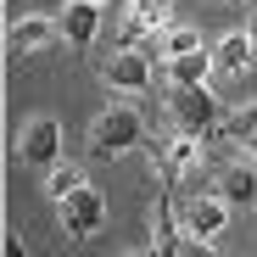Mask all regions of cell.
I'll return each mask as SVG.
<instances>
[{"mask_svg": "<svg viewBox=\"0 0 257 257\" xmlns=\"http://www.w3.org/2000/svg\"><path fill=\"white\" fill-rule=\"evenodd\" d=\"M140 140H146V117H140L135 106H106V112L90 123V151L106 157V162H117L123 151H135Z\"/></svg>", "mask_w": 257, "mask_h": 257, "instance_id": "cell-1", "label": "cell"}, {"mask_svg": "<svg viewBox=\"0 0 257 257\" xmlns=\"http://www.w3.org/2000/svg\"><path fill=\"white\" fill-rule=\"evenodd\" d=\"M168 112L185 135H207V128H218V95L207 90V84H174V95H168Z\"/></svg>", "mask_w": 257, "mask_h": 257, "instance_id": "cell-2", "label": "cell"}, {"mask_svg": "<svg viewBox=\"0 0 257 257\" xmlns=\"http://www.w3.org/2000/svg\"><path fill=\"white\" fill-rule=\"evenodd\" d=\"M56 207H62V229H67V235H78V240H84V235H95V229L106 224V201H101V190H95V185H78V190H73V196H62Z\"/></svg>", "mask_w": 257, "mask_h": 257, "instance_id": "cell-3", "label": "cell"}, {"mask_svg": "<svg viewBox=\"0 0 257 257\" xmlns=\"http://www.w3.org/2000/svg\"><path fill=\"white\" fill-rule=\"evenodd\" d=\"M23 162L28 168H39V174H51V168L62 162V123L56 117H34L28 128H23Z\"/></svg>", "mask_w": 257, "mask_h": 257, "instance_id": "cell-4", "label": "cell"}, {"mask_svg": "<svg viewBox=\"0 0 257 257\" xmlns=\"http://www.w3.org/2000/svg\"><path fill=\"white\" fill-rule=\"evenodd\" d=\"M179 224H185V235L212 240V235L229 224V201H224V196H190V201L179 207Z\"/></svg>", "mask_w": 257, "mask_h": 257, "instance_id": "cell-5", "label": "cell"}, {"mask_svg": "<svg viewBox=\"0 0 257 257\" xmlns=\"http://www.w3.org/2000/svg\"><path fill=\"white\" fill-rule=\"evenodd\" d=\"M157 162H162V185H179L185 174H196V168H201V140L179 128V140H168Z\"/></svg>", "mask_w": 257, "mask_h": 257, "instance_id": "cell-6", "label": "cell"}, {"mask_svg": "<svg viewBox=\"0 0 257 257\" xmlns=\"http://www.w3.org/2000/svg\"><path fill=\"white\" fill-rule=\"evenodd\" d=\"M106 84H117V90H151V51H117L106 62Z\"/></svg>", "mask_w": 257, "mask_h": 257, "instance_id": "cell-7", "label": "cell"}, {"mask_svg": "<svg viewBox=\"0 0 257 257\" xmlns=\"http://www.w3.org/2000/svg\"><path fill=\"white\" fill-rule=\"evenodd\" d=\"M174 23H168V0H128V23H123V39L135 45V39L146 34H168Z\"/></svg>", "mask_w": 257, "mask_h": 257, "instance_id": "cell-8", "label": "cell"}, {"mask_svg": "<svg viewBox=\"0 0 257 257\" xmlns=\"http://www.w3.org/2000/svg\"><path fill=\"white\" fill-rule=\"evenodd\" d=\"M56 34H62V23H51V17L34 12V17H17V23H12L6 45H12V51H39V45H51Z\"/></svg>", "mask_w": 257, "mask_h": 257, "instance_id": "cell-9", "label": "cell"}, {"mask_svg": "<svg viewBox=\"0 0 257 257\" xmlns=\"http://www.w3.org/2000/svg\"><path fill=\"white\" fill-rule=\"evenodd\" d=\"M95 28H101V6H73V0H67V12H62V39H67V45L84 51L95 39Z\"/></svg>", "mask_w": 257, "mask_h": 257, "instance_id": "cell-10", "label": "cell"}, {"mask_svg": "<svg viewBox=\"0 0 257 257\" xmlns=\"http://www.w3.org/2000/svg\"><path fill=\"white\" fill-rule=\"evenodd\" d=\"M218 67L212 51H190V56H168V90L174 84H207V73Z\"/></svg>", "mask_w": 257, "mask_h": 257, "instance_id": "cell-11", "label": "cell"}, {"mask_svg": "<svg viewBox=\"0 0 257 257\" xmlns=\"http://www.w3.org/2000/svg\"><path fill=\"white\" fill-rule=\"evenodd\" d=\"M251 51H257V45H251V34L240 28V34H229L224 45L212 51V62H218V73H246V67H251Z\"/></svg>", "mask_w": 257, "mask_h": 257, "instance_id": "cell-12", "label": "cell"}, {"mask_svg": "<svg viewBox=\"0 0 257 257\" xmlns=\"http://www.w3.org/2000/svg\"><path fill=\"white\" fill-rule=\"evenodd\" d=\"M218 196H224L229 207H251V201H257V174H251V168H224Z\"/></svg>", "mask_w": 257, "mask_h": 257, "instance_id": "cell-13", "label": "cell"}, {"mask_svg": "<svg viewBox=\"0 0 257 257\" xmlns=\"http://www.w3.org/2000/svg\"><path fill=\"white\" fill-rule=\"evenodd\" d=\"M78 185H84V174H78V168H73V162H56V168H51V174H45V190H51L56 201H62V196H73Z\"/></svg>", "mask_w": 257, "mask_h": 257, "instance_id": "cell-14", "label": "cell"}, {"mask_svg": "<svg viewBox=\"0 0 257 257\" xmlns=\"http://www.w3.org/2000/svg\"><path fill=\"white\" fill-rule=\"evenodd\" d=\"M190 51H201V34L196 28H168L162 34V56H190Z\"/></svg>", "mask_w": 257, "mask_h": 257, "instance_id": "cell-15", "label": "cell"}, {"mask_svg": "<svg viewBox=\"0 0 257 257\" xmlns=\"http://www.w3.org/2000/svg\"><path fill=\"white\" fill-rule=\"evenodd\" d=\"M224 135H229V140H240V146H246V140H251V135H257V106H246V112H235V117H229V123H224Z\"/></svg>", "mask_w": 257, "mask_h": 257, "instance_id": "cell-16", "label": "cell"}, {"mask_svg": "<svg viewBox=\"0 0 257 257\" xmlns=\"http://www.w3.org/2000/svg\"><path fill=\"white\" fill-rule=\"evenodd\" d=\"M174 257H218V251H212V240H201V235H185Z\"/></svg>", "mask_w": 257, "mask_h": 257, "instance_id": "cell-17", "label": "cell"}, {"mask_svg": "<svg viewBox=\"0 0 257 257\" xmlns=\"http://www.w3.org/2000/svg\"><path fill=\"white\" fill-rule=\"evenodd\" d=\"M6 257H28V246H23V235H17V229H6Z\"/></svg>", "mask_w": 257, "mask_h": 257, "instance_id": "cell-18", "label": "cell"}, {"mask_svg": "<svg viewBox=\"0 0 257 257\" xmlns=\"http://www.w3.org/2000/svg\"><path fill=\"white\" fill-rule=\"evenodd\" d=\"M246 34H251V45H257V12H251V23H246Z\"/></svg>", "mask_w": 257, "mask_h": 257, "instance_id": "cell-19", "label": "cell"}, {"mask_svg": "<svg viewBox=\"0 0 257 257\" xmlns=\"http://www.w3.org/2000/svg\"><path fill=\"white\" fill-rule=\"evenodd\" d=\"M73 6H106V0H73Z\"/></svg>", "mask_w": 257, "mask_h": 257, "instance_id": "cell-20", "label": "cell"}, {"mask_svg": "<svg viewBox=\"0 0 257 257\" xmlns=\"http://www.w3.org/2000/svg\"><path fill=\"white\" fill-rule=\"evenodd\" d=\"M246 151H251V157H257V135H251V140H246Z\"/></svg>", "mask_w": 257, "mask_h": 257, "instance_id": "cell-21", "label": "cell"}, {"mask_svg": "<svg viewBox=\"0 0 257 257\" xmlns=\"http://www.w3.org/2000/svg\"><path fill=\"white\" fill-rule=\"evenodd\" d=\"M135 257H140V251H135Z\"/></svg>", "mask_w": 257, "mask_h": 257, "instance_id": "cell-22", "label": "cell"}]
</instances>
